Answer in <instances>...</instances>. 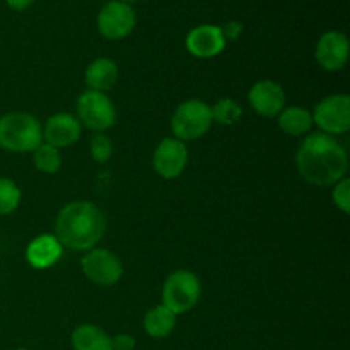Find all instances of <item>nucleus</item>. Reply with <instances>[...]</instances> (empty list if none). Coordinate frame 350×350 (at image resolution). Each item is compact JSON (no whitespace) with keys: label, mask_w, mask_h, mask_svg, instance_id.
<instances>
[{"label":"nucleus","mask_w":350,"mask_h":350,"mask_svg":"<svg viewBox=\"0 0 350 350\" xmlns=\"http://www.w3.org/2000/svg\"><path fill=\"white\" fill-rule=\"evenodd\" d=\"M16 350H29V349H26V347H17Z\"/></svg>","instance_id":"29"},{"label":"nucleus","mask_w":350,"mask_h":350,"mask_svg":"<svg viewBox=\"0 0 350 350\" xmlns=\"http://www.w3.org/2000/svg\"><path fill=\"white\" fill-rule=\"evenodd\" d=\"M91 156L98 164H105L113 156V142L105 133H96L91 139Z\"/></svg>","instance_id":"23"},{"label":"nucleus","mask_w":350,"mask_h":350,"mask_svg":"<svg viewBox=\"0 0 350 350\" xmlns=\"http://www.w3.org/2000/svg\"><path fill=\"white\" fill-rule=\"evenodd\" d=\"M349 38L342 31H327L320 36L314 50V58L323 70L338 72L349 62Z\"/></svg>","instance_id":"11"},{"label":"nucleus","mask_w":350,"mask_h":350,"mask_svg":"<svg viewBox=\"0 0 350 350\" xmlns=\"http://www.w3.org/2000/svg\"><path fill=\"white\" fill-rule=\"evenodd\" d=\"M33 163L38 171L44 174H55L62 167V154L60 149L50 146V144H40L33 150Z\"/></svg>","instance_id":"20"},{"label":"nucleus","mask_w":350,"mask_h":350,"mask_svg":"<svg viewBox=\"0 0 350 350\" xmlns=\"http://www.w3.org/2000/svg\"><path fill=\"white\" fill-rule=\"evenodd\" d=\"M277 125L284 133L291 137H303L313 129V115L303 106H289L277 116Z\"/></svg>","instance_id":"19"},{"label":"nucleus","mask_w":350,"mask_h":350,"mask_svg":"<svg viewBox=\"0 0 350 350\" xmlns=\"http://www.w3.org/2000/svg\"><path fill=\"white\" fill-rule=\"evenodd\" d=\"M296 167L308 183L334 187L347 174V150L335 137L321 132L310 133L297 149Z\"/></svg>","instance_id":"1"},{"label":"nucleus","mask_w":350,"mask_h":350,"mask_svg":"<svg viewBox=\"0 0 350 350\" xmlns=\"http://www.w3.org/2000/svg\"><path fill=\"white\" fill-rule=\"evenodd\" d=\"M75 109H77V120L81 125L94 130L96 133H105L116 123L115 105L105 92L88 89L79 96Z\"/></svg>","instance_id":"6"},{"label":"nucleus","mask_w":350,"mask_h":350,"mask_svg":"<svg viewBox=\"0 0 350 350\" xmlns=\"http://www.w3.org/2000/svg\"><path fill=\"white\" fill-rule=\"evenodd\" d=\"M43 144V126L31 113L10 111L0 116V149L7 152H33Z\"/></svg>","instance_id":"3"},{"label":"nucleus","mask_w":350,"mask_h":350,"mask_svg":"<svg viewBox=\"0 0 350 350\" xmlns=\"http://www.w3.org/2000/svg\"><path fill=\"white\" fill-rule=\"evenodd\" d=\"M221 29H222V34H224L226 41H236L243 34V29H245V27H243V24L239 23V21L232 19V21H228L224 26H221Z\"/></svg>","instance_id":"25"},{"label":"nucleus","mask_w":350,"mask_h":350,"mask_svg":"<svg viewBox=\"0 0 350 350\" xmlns=\"http://www.w3.org/2000/svg\"><path fill=\"white\" fill-rule=\"evenodd\" d=\"M176 314L167 310L164 304H157V306L150 308L144 317V330L150 338L163 340L173 334L174 327H176Z\"/></svg>","instance_id":"17"},{"label":"nucleus","mask_w":350,"mask_h":350,"mask_svg":"<svg viewBox=\"0 0 350 350\" xmlns=\"http://www.w3.org/2000/svg\"><path fill=\"white\" fill-rule=\"evenodd\" d=\"M113 350H133L135 349V338L130 334H118L111 337Z\"/></svg>","instance_id":"26"},{"label":"nucleus","mask_w":350,"mask_h":350,"mask_svg":"<svg viewBox=\"0 0 350 350\" xmlns=\"http://www.w3.org/2000/svg\"><path fill=\"white\" fill-rule=\"evenodd\" d=\"M137 24V14L130 3L109 0L98 14V31L103 38L118 41L132 34Z\"/></svg>","instance_id":"8"},{"label":"nucleus","mask_w":350,"mask_h":350,"mask_svg":"<svg viewBox=\"0 0 350 350\" xmlns=\"http://www.w3.org/2000/svg\"><path fill=\"white\" fill-rule=\"evenodd\" d=\"M120 2H125V3H133V2H139V0H120Z\"/></svg>","instance_id":"28"},{"label":"nucleus","mask_w":350,"mask_h":350,"mask_svg":"<svg viewBox=\"0 0 350 350\" xmlns=\"http://www.w3.org/2000/svg\"><path fill=\"white\" fill-rule=\"evenodd\" d=\"M313 123L327 135H344L350 130V98L347 94H332L317 105Z\"/></svg>","instance_id":"7"},{"label":"nucleus","mask_w":350,"mask_h":350,"mask_svg":"<svg viewBox=\"0 0 350 350\" xmlns=\"http://www.w3.org/2000/svg\"><path fill=\"white\" fill-rule=\"evenodd\" d=\"M202 286L198 277L190 270L170 273L163 286V304L174 314H185L197 306Z\"/></svg>","instance_id":"5"},{"label":"nucleus","mask_w":350,"mask_h":350,"mask_svg":"<svg viewBox=\"0 0 350 350\" xmlns=\"http://www.w3.org/2000/svg\"><path fill=\"white\" fill-rule=\"evenodd\" d=\"M84 81L88 89L106 94L118 82V65L111 58H96L85 68Z\"/></svg>","instance_id":"16"},{"label":"nucleus","mask_w":350,"mask_h":350,"mask_svg":"<svg viewBox=\"0 0 350 350\" xmlns=\"http://www.w3.org/2000/svg\"><path fill=\"white\" fill-rule=\"evenodd\" d=\"M64 246L55 234L36 236L26 248V260L33 269L46 270L62 258Z\"/></svg>","instance_id":"15"},{"label":"nucleus","mask_w":350,"mask_h":350,"mask_svg":"<svg viewBox=\"0 0 350 350\" xmlns=\"http://www.w3.org/2000/svg\"><path fill=\"white\" fill-rule=\"evenodd\" d=\"M212 126L211 106L200 99H188L176 108L171 116V130L174 139L190 142L204 137Z\"/></svg>","instance_id":"4"},{"label":"nucleus","mask_w":350,"mask_h":350,"mask_svg":"<svg viewBox=\"0 0 350 350\" xmlns=\"http://www.w3.org/2000/svg\"><path fill=\"white\" fill-rule=\"evenodd\" d=\"M70 344L74 350H113L111 337L103 328L96 325H79L70 335Z\"/></svg>","instance_id":"18"},{"label":"nucleus","mask_w":350,"mask_h":350,"mask_svg":"<svg viewBox=\"0 0 350 350\" xmlns=\"http://www.w3.org/2000/svg\"><path fill=\"white\" fill-rule=\"evenodd\" d=\"M36 2V0H5V3H7V7H9V9H12V10H26V9H29L31 5H33V3Z\"/></svg>","instance_id":"27"},{"label":"nucleus","mask_w":350,"mask_h":350,"mask_svg":"<svg viewBox=\"0 0 350 350\" xmlns=\"http://www.w3.org/2000/svg\"><path fill=\"white\" fill-rule=\"evenodd\" d=\"M82 125L77 116L70 113H57L50 116L43 126V142L57 147V149H65L70 147L81 139Z\"/></svg>","instance_id":"14"},{"label":"nucleus","mask_w":350,"mask_h":350,"mask_svg":"<svg viewBox=\"0 0 350 350\" xmlns=\"http://www.w3.org/2000/svg\"><path fill=\"white\" fill-rule=\"evenodd\" d=\"M106 231V217L101 208L88 200L65 205L55 221V236L64 248L89 252L96 248Z\"/></svg>","instance_id":"2"},{"label":"nucleus","mask_w":350,"mask_h":350,"mask_svg":"<svg viewBox=\"0 0 350 350\" xmlns=\"http://www.w3.org/2000/svg\"><path fill=\"white\" fill-rule=\"evenodd\" d=\"M188 164L187 144L174 137H167L157 144L152 154L154 171L164 180H174L181 176Z\"/></svg>","instance_id":"10"},{"label":"nucleus","mask_w":350,"mask_h":350,"mask_svg":"<svg viewBox=\"0 0 350 350\" xmlns=\"http://www.w3.org/2000/svg\"><path fill=\"white\" fill-rule=\"evenodd\" d=\"M248 101L253 111L265 118H277L286 108V92L275 81L263 79L258 81L248 92Z\"/></svg>","instance_id":"12"},{"label":"nucleus","mask_w":350,"mask_h":350,"mask_svg":"<svg viewBox=\"0 0 350 350\" xmlns=\"http://www.w3.org/2000/svg\"><path fill=\"white\" fill-rule=\"evenodd\" d=\"M332 200H334L335 207L342 211L344 214L350 212V180L347 176L342 178L340 181L334 185L332 190Z\"/></svg>","instance_id":"24"},{"label":"nucleus","mask_w":350,"mask_h":350,"mask_svg":"<svg viewBox=\"0 0 350 350\" xmlns=\"http://www.w3.org/2000/svg\"><path fill=\"white\" fill-rule=\"evenodd\" d=\"M21 198H23V193L16 181L0 176V217L16 212L21 204Z\"/></svg>","instance_id":"22"},{"label":"nucleus","mask_w":350,"mask_h":350,"mask_svg":"<svg viewBox=\"0 0 350 350\" xmlns=\"http://www.w3.org/2000/svg\"><path fill=\"white\" fill-rule=\"evenodd\" d=\"M212 123H217L222 126H231L238 123L243 116V108L231 98H222L211 106Z\"/></svg>","instance_id":"21"},{"label":"nucleus","mask_w":350,"mask_h":350,"mask_svg":"<svg viewBox=\"0 0 350 350\" xmlns=\"http://www.w3.org/2000/svg\"><path fill=\"white\" fill-rule=\"evenodd\" d=\"M81 267L84 275L96 286H115L123 277V263L113 252L105 248H92L82 256Z\"/></svg>","instance_id":"9"},{"label":"nucleus","mask_w":350,"mask_h":350,"mask_svg":"<svg viewBox=\"0 0 350 350\" xmlns=\"http://www.w3.org/2000/svg\"><path fill=\"white\" fill-rule=\"evenodd\" d=\"M226 44L228 41L222 34L221 26H214V24H200L193 27L185 40L188 53L195 58L217 57L224 51Z\"/></svg>","instance_id":"13"}]
</instances>
